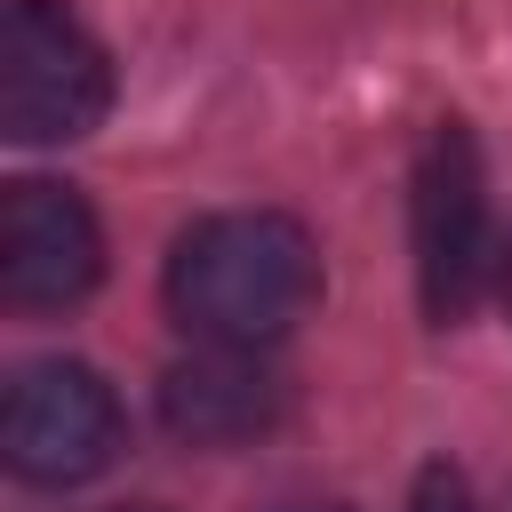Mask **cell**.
Returning a JSON list of instances; mask_svg holds the SVG:
<instances>
[{"mask_svg": "<svg viewBox=\"0 0 512 512\" xmlns=\"http://www.w3.org/2000/svg\"><path fill=\"white\" fill-rule=\"evenodd\" d=\"M96 272H104V232H96L88 200L64 192V184H40V176L8 184V200H0V288H8V304H24V312L80 304L96 288Z\"/></svg>", "mask_w": 512, "mask_h": 512, "instance_id": "5", "label": "cell"}, {"mask_svg": "<svg viewBox=\"0 0 512 512\" xmlns=\"http://www.w3.org/2000/svg\"><path fill=\"white\" fill-rule=\"evenodd\" d=\"M288 512H344V504H288Z\"/></svg>", "mask_w": 512, "mask_h": 512, "instance_id": "9", "label": "cell"}, {"mask_svg": "<svg viewBox=\"0 0 512 512\" xmlns=\"http://www.w3.org/2000/svg\"><path fill=\"white\" fill-rule=\"evenodd\" d=\"M280 408H288V392H280V376L256 352L208 344V352H192L184 368L160 376V424L184 448H240V440L272 432Z\"/></svg>", "mask_w": 512, "mask_h": 512, "instance_id": "6", "label": "cell"}, {"mask_svg": "<svg viewBox=\"0 0 512 512\" xmlns=\"http://www.w3.org/2000/svg\"><path fill=\"white\" fill-rule=\"evenodd\" d=\"M112 64L88 40L80 16L56 0H8L0 8V128L16 144H72L104 120Z\"/></svg>", "mask_w": 512, "mask_h": 512, "instance_id": "2", "label": "cell"}, {"mask_svg": "<svg viewBox=\"0 0 512 512\" xmlns=\"http://www.w3.org/2000/svg\"><path fill=\"white\" fill-rule=\"evenodd\" d=\"M320 296V256L296 216L272 208H232L200 216L176 256H168V312L224 352H264L280 344Z\"/></svg>", "mask_w": 512, "mask_h": 512, "instance_id": "1", "label": "cell"}, {"mask_svg": "<svg viewBox=\"0 0 512 512\" xmlns=\"http://www.w3.org/2000/svg\"><path fill=\"white\" fill-rule=\"evenodd\" d=\"M496 296H504V304H512V248H504V256H496Z\"/></svg>", "mask_w": 512, "mask_h": 512, "instance_id": "8", "label": "cell"}, {"mask_svg": "<svg viewBox=\"0 0 512 512\" xmlns=\"http://www.w3.org/2000/svg\"><path fill=\"white\" fill-rule=\"evenodd\" d=\"M408 512H472V488L456 464H424L416 488H408Z\"/></svg>", "mask_w": 512, "mask_h": 512, "instance_id": "7", "label": "cell"}, {"mask_svg": "<svg viewBox=\"0 0 512 512\" xmlns=\"http://www.w3.org/2000/svg\"><path fill=\"white\" fill-rule=\"evenodd\" d=\"M488 280V184L464 120H440L416 152V288L424 312L448 328L472 312Z\"/></svg>", "mask_w": 512, "mask_h": 512, "instance_id": "4", "label": "cell"}, {"mask_svg": "<svg viewBox=\"0 0 512 512\" xmlns=\"http://www.w3.org/2000/svg\"><path fill=\"white\" fill-rule=\"evenodd\" d=\"M0 448H8L16 480L80 488L120 448V400L80 360H32V368H16V384L0 400Z\"/></svg>", "mask_w": 512, "mask_h": 512, "instance_id": "3", "label": "cell"}]
</instances>
